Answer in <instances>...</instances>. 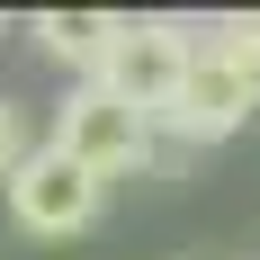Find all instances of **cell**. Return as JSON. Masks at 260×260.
Returning a JSON list of instances; mask_svg holds the SVG:
<instances>
[{"mask_svg":"<svg viewBox=\"0 0 260 260\" xmlns=\"http://www.w3.org/2000/svg\"><path fill=\"white\" fill-rule=\"evenodd\" d=\"M251 108H260V45H242L234 27H198V63H188V90L161 117V135L171 144H224L251 126Z\"/></svg>","mask_w":260,"mask_h":260,"instance_id":"6da1fadb","label":"cell"},{"mask_svg":"<svg viewBox=\"0 0 260 260\" xmlns=\"http://www.w3.org/2000/svg\"><path fill=\"white\" fill-rule=\"evenodd\" d=\"M188 63H198V27L144 9V18H117V45H108L99 90H117L126 108H144V117L161 126V117L180 108V90H188Z\"/></svg>","mask_w":260,"mask_h":260,"instance_id":"7a4b0ae2","label":"cell"},{"mask_svg":"<svg viewBox=\"0 0 260 260\" xmlns=\"http://www.w3.org/2000/svg\"><path fill=\"white\" fill-rule=\"evenodd\" d=\"M54 153H72L81 171H99V180H126V171H153L161 161V126L144 117V108H126L117 90H99V81H81L72 99L54 108Z\"/></svg>","mask_w":260,"mask_h":260,"instance_id":"3957f363","label":"cell"},{"mask_svg":"<svg viewBox=\"0 0 260 260\" xmlns=\"http://www.w3.org/2000/svg\"><path fill=\"white\" fill-rule=\"evenodd\" d=\"M99 198H108V180L81 171L72 153H54V144H36V153L18 161V180H9V215H18V234H36V242L90 234V224H99Z\"/></svg>","mask_w":260,"mask_h":260,"instance_id":"277c9868","label":"cell"},{"mask_svg":"<svg viewBox=\"0 0 260 260\" xmlns=\"http://www.w3.org/2000/svg\"><path fill=\"white\" fill-rule=\"evenodd\" d=\"M27 36H36V54L45 63H63V72L99 81L108 72V45H117V9H36L27 18Z\"/></svg>","mask_w":260,"mask_h":260,"instance_id":"5b68a950","label":"cell"},{"mask_svg":"<svg viewBox=\"0 0 260 260\" xmlns=\"http://www.w3.org/2000/svg\"><path fill=\"white\" fill-rule=\"evenodd\" d=\"M36 153V144H27V117H18V99H0V188L18 180V161Z\"/></svg>","mask_w":260,"mask_h":260,"instance_id":"8992f818","label":"cell"},{"mask_svg":"<svg viewBox=\"0 0 260 260\" xmlns=\"http://www.w3.org/2000/svg\"><path fill=\"white\" fill-rule=\"evenodd\" d=\"M224 27H234L242 45H260V9H242V18H224Z\"/></svg>","mask_w":260,"mask_h":260,"instance_id":"52a82bcc","label":"cell"}]
</instances>
